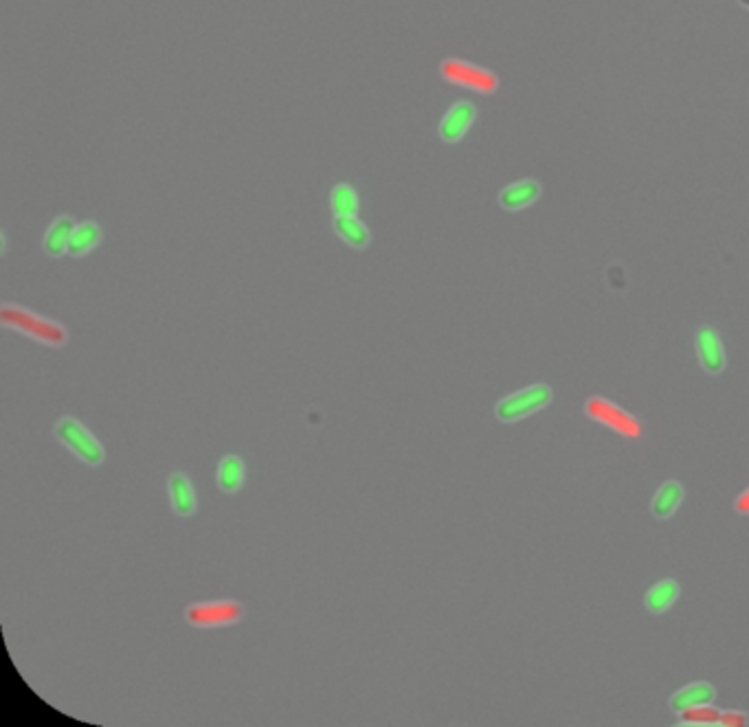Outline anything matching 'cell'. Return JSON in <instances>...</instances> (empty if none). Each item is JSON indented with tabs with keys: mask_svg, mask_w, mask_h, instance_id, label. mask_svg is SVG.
Wrapping results in <instances>:
<instances>
[{
	"mask_svg": "<svg viewBox=\"0 0 749 727\" xmlns=\"http://www.w3.org/2000/svg\"><path fill=\"white\" fill-rule=\"evenodd\" d=\"M0 323L31 341L42 343L46 347H64L69 341V330L55 319L33 313L18 304H3L0 308Z\"/></svg>",
	"mask_w": 749,
	"mask_h": 727,
	"instance_id": "6da1fadb",
	"label": "cell"
},
{
	"mask_svg": "<svg viewBox=\"0 0 749 727\" xmlns=\"http://www.w3.org/2000/svg\"><path fill=\"white\" fill-rule=\"evenodd\" d=\"M55 440H58L62 446L69 448L79 462H84L86 466H102L106 462V448L102 446V442L79 422L73 415H64L55 422L54 427Z\"/></svg>",
	"mask_w": 749,
	"mask_h": 727,
	"instance_id": "7a4b0ae2",
	"label": "cell"
},
{
	"mask_svg": "<svg viewBox=\"0 0 749 727\" xmlns=\"http://www.w3.org/2000/svg\"><path fill=\"white\" fill-rule=\"evenodd\" d=\"M246 609L240 600L225 598V600H202L193 602L185 609V622L198 631H218L240 625Z\"/></svg>",
	"mask_w": 749,
	"mask_h": 727,
	"instance_id": "3957f363",
	"label": "cell"
},
{
	"mask_svg": "<svg viewBox=\"0 0 749 727\" xmlns=\"http://www.w3.org/2000/svg\"><path fill=\"white\" fill-rule=\"evenodd\" d=\"M440 75H442L444 82L468 88V91L480 93V95H492L499 88V78L490 69H483V66L464 58L442 60Z\"/></svg>",
	"mask_w": 749,
	"mask_h": 727,
	"instance_id": "277c9868",
	"label": "cell"
},
{
	"mask_svg": "<svg viewBox=\"0 0 749 727\" xmlns=\"http://www.w3.org/2000/svg\"><path fill=\"white\" fill-rule=\"evenodd\" d=\"M552 389H549L547 385H543V382H537V385L523 387V389L501 398L495 407V415L497 420L504 424L519 422V420L528 418V415L547 407V404L552 403Z\"/></svg>",
	"mask_w": 749,
	"mask_h": 727,
	"instance_id": "5b68a950",
	"label": "cell"
},
{
	"mask_svg": "<svg viewBox=\"0 0 749 727\" xmlns=\"http://www.w3.org/2000/svg\"><path fill=\"white\" fill-rule=\"evenodd\" d=\"M585 413L589 415L591 420H596V422L613 429L620 436L629 437V440H638V437L642 436V424L638 422V418L630 415L629 412H624L622 407H618V404L611 403V400L602 398V396H594V398L587 400Z\"/></svg>",
	"mask_w": 749,
	"mask_h": 727,
	"instance_id": "8992f818",
	"label": "cell"
},
{
	"mask_svg": "<svg viewBox=\"0 0 749 727\" xmlns=\"http://www.w3.org/2000/svg\"><path fill=\"white\" fill-rule=\"evenodd\" d=\"M477 119V108L475 103L468 102V99H457L455 103H450L449 110L444 112V117L438 124V135L444 143H459L464 136L468 135L471 126L475 124Z\"/></svg>",
	"mask_w": 749,
	"mask_h": 727,
	"instance_id": "52a82bcc",
	"label": "cell"
},
{
	"mask_svg": "<svg viewBox=\"0 0 749 727\" xmlns=\"http://www.w3.org/2000/svg\"><path fill=\"white\" fill-rule=\"evenodd\" d=\"M695 347L701 367L708 374H720L725 370L728 358H725V347L717 330L710 328V325H701L695 332Z\"/></svg>",
	"mask_w": 749,
	"mask_h": 727,
	"instance_id": "ba28073f",
	"label": "cell"
},
{
	"mask_svg": "<svg viewBox=\"0 0 749 727\" xmlns=\"http://www.w3.org/2000/svg\"><path fill=\"white\" fill-rule=\"evenodd\" d=\"M168 494H169V506H172L174 514L180 519H189L196 514L198 510V499H196V488H193L192 479H189L185 473H172L168 477Z\"/></svg>",
	"mask_w": 749,
	"mask_h": 727,
	"instance_id": "9c48e42d",
	"label": "cell"
},
{
	"mask_svg": "<svg viewBox=\"0 0 749 727\" xmlns=\"http://www.w3.org/2000/svg\"><path fill=\"white\" fill-rule=\"evenodd\" d=\"M540 196V183L534 178H521V181L510 183L499 192V205L506 211H521L528 209L530 205L539 200Z\"/></svg>",
	"mask_w": 749,
	"mask_h": 727,
	"instance_id": "30bf717a",
	"label": "cell"
},
{
	"mask_svg": "<svg viewBox=\"0 0 749 727\" xmlns=\"http://www.w3.org/2000/svg\"><path fill=\"white\" fill-rule=\"evenodd\" d=\"M78 226L70 216H58L45 231V238H42V249L49 257H62V255H69V244L70 238H73V231Z\"/></svg>",
	"mask_w": 749,
	"mask_h": 727,
	"instance_id": "8fae6325",
	"label": "cell"
},
{
	"mask_svg": "<svg viewBox=\"0 0 749 727\" xmlns=\"http://www.w3.org/2000/svg\"><path fill=\"white\" fill-rule=\"evenodd\" d=\"M332 229L334 233L348 244L350 249L363 251L372 244V233H369L367 225L358 218V216H334L332 220Z\"/></svg>",
	"mask_w": 749,
	"mask_h": 727,
	"instance_id": "7c38bea8",
	"label": "cell"
},
{
	"mask_svg": "<svg viewBox=\"0 0 749 727\" xmlns=\"http://www.w3.org/2000/svg\"><path fill=\"white\" fill-rule=\"evenodd\" d=\"M246 479V464L240 455H225L216 466V484L220 493L238 494Z\"/></svg>",
	"mask_w": 749,
	"mask_h": 727,
	"instance_id": "4fadbf2b",
	"label": "cell"
},
{
	"mask_svg": "<svg viewBox=\"0 0 749 727\" xmlns=\"http://www.w3.org/2000/svg\"><path fill=\"white\" fill-rule=\"evenodd\" d=\"M714 697H717V692H714V688L710 686V683L695 682L688 683L686 688H681L679 692H675V695L671 697V707L677 715H681V712L690 710V707L714 703Z\"/></svg>",
	"mask_w": 749,
	"mask_h": 727,
	"instance_id": "5bb4252c",
	"label": "cell"
},
{
	"mask_svg": "<svg viewBox=\"0 0 749 727\" xmlns=\"http://www.w3.org/2000/svg\"><path fill=\"white\" fill-rule=\"evenodd\" d=\"M103 231L102 226L95 220H84L75 226L73 238H70L69 244V255L70 257H84V255L93 253L95 249L102 244Z\"/></svg>",
	"mask_w": 749,
	"mask_h": 727,
	"instance_id": "9a60e30c",
	"label": "cell"
},
{
	"mask_svg": "<svg viewBox=\"0 0 749 727\" xmlns=\"http://www.w3.org/2000/svg\"><path fill=\"white\" fill-rule=\"evenodd\" d=\"M681 502H684V488L679 481H666L653 497L651 510L657 519H671L681 506Z\"/></svg>",
	"mask_w": 749,
	"mask_h": 727,
	"instance_id": "2e32d148",
	"label": "cell"
},
{
	"mask_svg": "<svg viewBox=\"0 0 749 727\" xmlns=\"http://www.w3.org/2000/svg\"><path fill=\"white\" fill-rule=\"evenodd\" d=\"M677 598H679V584H677L672 578H666V580H660V583L653 584V587L648 589L646 598H644V604H646L648 611L660 616V613L668 611V609L677 602Z\"/></svg>",
	"mask_w": 749,
	"mask_h": 727,
	"instance_id": "e0dca14e",
	"label": "cell"
},
{
	"mask_svg": "<svg viewBox=\"0 0 749 727\" xmlns=\"http://www.w3.org/2000/svg\"><path fill=\"white\" fill-rule=\"evenodd\" d=\"M358 193L350 183H339L330 192V209L334 216H357L358 214Z\"/></svg>",
	"mask_w": 749,
	"mask_h": 727,
	"instance_id": "ac0fdd59",
	"label": "cell"
},
{
	"mask_svg": "<svg viewBox=\"0 0 749 727\" xmlns=\"http://www.w3.org/2000/svg\"><path fill=\"white\" fill-rule=\"evenodd\" d=\"M719 719H720V712L714 710L712 703H708V706H696V707H690V710L681 712V723L684 725L710 727V725H719Z\"/></svg>",
	"mask_w": 749,
	"mask_h": 727,
	"instance_id": "d6986e66",
	"label": "cell"
},
{
	"mask_svg": "<svg viewBox=\"0 0 749 727\" xmlns=\"http://www.w3.org/2000/svg\"><path fill=\"white\" fill-rule=\"evenodd\" d=\"M719 725L723 727H745L747 716L743 712H720Z\"/></svg>",
	"mask_w": 749,
	"mask_h": 727,
	"instance_id": "ffe728a7",
	"label": "cell"
},
{
	"mask_svg": "<svg viewBox=\"0 0 749 727\" xmlns=\"http://www.w3.org/2000/svg\"><path fill=\"white\" fill-rule=\"evenodd\" d=\"M734 508H737V512L749 514V488L743 490V493L738 494L737 502H734Z\"/></svg>",
	"mask_w": 749,
	"mask_h": 727,
	"instance_id": "44dd1931",
	"label": "cell"
},
{
	"mask_svg": "<svg viewBox=\"0 0 749 727\" xmlns=\"http://www.w3.org/2000/svg\"><path fill=\"white\" fill-rule=\"evenodd\" d=\"M741 4H745V7H749V0H741Z\"/></svg>",
	"mask_w": 749,
	"mask_h": 727,
	"instance_id": "7402d4cb",
	"label": "cell"
}]
</instances>
